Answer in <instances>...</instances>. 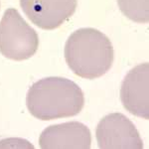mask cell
I'll return each mask as SVG.
<instances>
[{"label": "cell", "instance_id": "1", "mask_svg": "<svg viewBox=\"0 0 149 149\" xmlns=\"http://www.w3.org/2000/svg\"><path fill=\"white\" fill-rule=\"evenodd\" d=\"M26 104L36 118L53 120L80 113L85 95L74 81L62 77H48L30 86Z\"/></svg>", "mask_w": 149, "mask_h": 149}, {"label": "cell", "instance_id": "7", "mask_svg": "<svg viewBox=\"0 0 149 149\" xmlns=\"http://www.w3.org/2000/svg\"><path fill=\"white\" fill-rule=\"evenodd\" d=\"M39 145L42 149H90L92 134L79 121L54 124L42 131Z\"/></svg>", "mask_w": 149, "mask_h": 149}, {"label": "cell", "instance_id": "5", "mask_svg": "<svg viewBox=\"0 0 149 149\" xmlns=\"http://www.w3.org/2000/svg\"><path fill=\"white\" fill-rule=\"evenodd\" d=\"M77 0H20V6L33 24L44 30H54L73 16Z\"/></svg>", "mask_w": 149, "mask_h": 149}, {"label": "cell", "instance_id": "4", "mask_svg": "<svg viewBox=\"0 0 149 149\" xmlns=\"http://www.w3.org/2000/svg\"><path fill=\"white\" fill-rule=\"evenodd\" d=\"M98 147L102 149H142L143 141L135 125L122 113L105 115L95 129Z\"/></svg>", "mask_w": 149, "mask_h": 149}, {"label": "cell", "instance_id": "6", "mask_svg": "<svg viewBox=\"0 0 149 149\" xmlns=\"http://www.w3.org/2000/svg\"><path fill=\"white\" fill-rule=\"evenodd\" d=\"M120 98L124 109L135 116L149 119V64L143 63L127 73L122 81Z\"/></svg>", "mask_w": 149, "mask_h": 149}, {"label": "cell", "instance_id": "3", "mask_svg": "<svg viewBox=\"0 0 149 149\" xmlns=\"http://www.w3.org/2000/svg\"><path fill=\"white\" fill-rule=\"evenodd\" d=\"M38 47L37 32L16 9H7L0 21V53L14 61H24L34 56Z\"/></svg>", "mask_w": 149, "mask_h": 149}, {"label": "cell", "instance_id": "8", "mask_svg": "<svg viewBox=\"0 0 149 149\" xmlns=\"http://www.w3.org/2000/svg\"><path fill=\"white\" fill-rule=\"evenodd\" d=\"M119 9L127 18L136 23L149 21V0H117Z\"/></svg>", "mask_w": 149, "mask_h": 149}, {"label": "cell", "instance_id": "2", "mask_svg": "<svg viewBox=\"0 0 149 149\" xmlns=\"http://www.w3.org/2000/svg\"><path fill=\"white\" fill-rule=\"evenodd\" d=\"M64 53L72 72L88 80L103 76L113 63L111 42L95 28H81L72 33L65 45Z\"/></svg>", "mask_w": 149, "mask_h": 149}]
</instances>
